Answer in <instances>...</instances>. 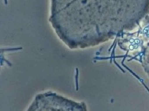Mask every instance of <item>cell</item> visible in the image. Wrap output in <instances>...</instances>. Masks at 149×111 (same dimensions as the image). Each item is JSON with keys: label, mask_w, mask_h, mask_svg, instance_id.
Segmentation results:
<instances>
[{"label": "cell", "mask_w": 149, "mask_h": 111, "mask_svg": "<svg viewBox=\"0 0 149 111\" xmlns=\"http://www.w3.org/2000/svg\"><path fill=\"white\" fill-rule=\"evenodd\" d=\"M143 34H145L146 36L149 37V25L147 26L145 29L143 30Z\"/></svg>", "instance_id": "1"}]
</instances>
